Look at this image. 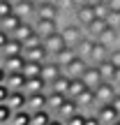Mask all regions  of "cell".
Listing matches in <instances>:
<instances>
[{
  "label": "cell",
  "mask_w": 120,
  "mask_h": 125,
  "mask_svg": "<svg viewBox=\"0 0 120 125\" xmlns=\"http://www.w3.org/2000/svg\"><path fill=\"white\" fill-rule=\"evenodd\" d=\"M42 42H44V49L49 51V56H51V58H53L58 51H62V49L67 46V42L62 40V35H60V30H58V32H53V35H49L46 40H42Z\"/></svg>",
  "instance_id": "ba28073f"
},
{
  "label": "cell",
  "mask_w": 120,
  "mask_h": 125,
  "mask_svg": "<svg viewBox=\"0 0 120 125\" xmlns=\"http://www.w3.org/2000/svg\"><path fill=\"white\" fill-rule=\"evenodd\" d=\"M0 62H2V53H0Z\"/></svg>",
  "instance_id": "11a10c76"
},
{
  "label": "cell",
  "mask_w": 120,
  "mask_h": 125,
  "mask_svg": "<svg viewBox=\"0 0 120 125\" xmlns=\"http://www.w3.org/2000/svg\"><path fill=\"white\" fill-rule=\"evenodd\" d=\"M106 5L111 12H120V0H106Z\"/></svg>",
  "instance_id": "ee69618b"
},
{
  "label": "cell",
  "mask_w": 120,
  "mask_h": 125,
  "mask_svg": "<svg viewBox=\"0 0 120 125\" xmlns=\"http://www.w3.org/2000/svg\"><path fill=\"white\" fill-rule=\"evenodd\" d=\"M21 19L16 16V14H9V16H5V19H0V28H2L5 32H9V37H12V32L16 30L18 26H21Z\"/></svg>",
  "instance_id": "f1b7e54d"
},
{
  "label": "cell",
  "mask_w": 120,
  "mask_h": 125,
  "mask_svg": "<svg viewBox=\"0 0 120 125\" xmlns=\"http://www.w3.org/2000/svg\"><path fill=\"white\" fill-rule=\"evenodd\" d=\"M109 46H104L102 42H95V46H92V51H90V58H88V62L90 65H99V62H104L109 58Z\"/></svg>",
  "instance_id": "9a60e30c"
},
{
  "label": "cell",
  "mask_w": 120,
  "mask_h": 125,
  "mask_svg": "<svg viewBox=\"0 0 120 125\" xmlns=\"http://www.w3.org/2000/svg\"><path fill=\"white\" fill-rule=\"evenodd\" d=\"M109 60H111L116 67H120V46H116V49L109 51Z\"/></svg>",
  "instance_id": "ab89813d"
},
{
  "label": "cell",
  "mask_w": 120,
  "mask_h": 125,
  "mask_svg": "<svg viewBox=\"0 0 120 125\" xmlns=\"http://www.w3.org/2000/svg\"><path fill=\"white\" fill-rule=\"evenodd\" d=\"M32 123V114L28 111V109H18V111L12 114V121L9 125H30Z\"/></svg>",
  "instance_id": "f546056e"
},
{
  "label": "cell",
  "mask_w": 120,
  "mask_h": 125,
  "mask_svg": "<svg viewBox=\"0 0 120 125\" xmlns=\"http://www.w3.org/2000/svg\"><path fill=\"white\" fill-rule=\"evenodd\" d=\"M106 21L109 28H116V30H120V12H109V16L104 19Z\"/></svg>",
  "instance_id": "8d00e7d4"
},
{
  "label": "cell",
  "mask_w": 120,
  "mask_h": 125,
  "mask_svg": "<svg viewBox=\"0 0 120 125\" xmlns=\"http://www.w3.org/2000/svg\"><path fill=\"white\" fill-rule=\"evenodd\" d=\"M14 14L21 21H35L37 16V5L32 0H14Z\"/></svg>",
  "instance_id": "3957f363"
},
{
  "label": "cell",
  "mask_w": 120,
  "mask_h": 125,
  "mask_svg": "<svg viewBox=\"0 0 120 125\" xmlns=\"http://www.w3.org/2000/svg\"><path fill=\"white\" fill-rule=\"evenodd\" d=\"M42 65H44V62H32V60H26V67H23V74H26V79H32V76H42Z\"/></svg>",
  "instance_id": "836d02e7"
},
{
  "label": "cell",
  "mask_w": 120,
  "mask_h": 125,
  "mask_svg": "<svg viewBox=\"0 0 120 125\" xmlns=\"http://www.w3.org/2000/svg\"><path fill=\"white\" fill-rule=\"evenodd\" d=\"M5 76H7V70L0 65V83H5Z\"/></svg>",
  "instance_id": "681fc988"
},
{
  "label": "cell",
  "mask_w": 120,
  "mask_h": 125,
  "mask_svg": "<svg viewBox=\"0 0 120 125\" xmlns=\"http://www.w3.org/2000/svg\"><path fill=\"white\" fill-rule=\"evenodd\" d=\"M65 100H67V95L53 93V90H46V109H49L53 116L60 111V107H62V102H65Z\"/></svg>",
  "instance_id": "2e32d148"
},
{
  "label": "cell",
  "mask_w": 120,
  "mask_h": 125,
  "mask_svg": "<svg viewBox=\"0 0 120 125\" xmlns=\"http://www.w3.org/2000/svg\"><path fill=\"white\" fill-rule=\"evenodd\" d=\"M37 44H42V37L35 32L30 40H26V42H23V49H32V46H37Z\"/></svg>",
  "instance_id": "60d3db41"
},
{
  "label": "cell",
  "mask_w": 120,
  "mask_h": 125,
  "mask_svg": "<svg viewBox=\"0 0 120 125\" xmlns=\"http://www.w3.org/2000/svg\"><path fill=\"white\" fill-rule=\"evenodd\" d=\"M92 90H95V97H97V104H111L113 97H116V93H118V86L113 83V81H102V83H99L97 88H92Z\"/></svg>",
  "instance_id": "7a4b0ae2"
},
{
  "label": "cell",
  "mask_w": 120,
  "mask_h": 125,
  "mask_svg": "<svg viewBox=\"0 0 120 125\" xmlns=\"http://www.w3.org/2000/svg\"><path fill=\"white\" fill-rule=\"evenodd\" d=\"M106 28H109V26H106V21H104V19H95V21H90L83 30H85V35H88V37L99 40V37H102V32L106 30Z\"/></svg>",
  "instance_id": "ffe728a7"
},
{
  "label": "cell",
  "mask_w": 120,
  "mask_h": 125,
  "mask_svg": "<svg viewBox=\"0 0 120 125\" xmlns=\"http://www.w3.org/2000/svg\"><path fill=\"white\" fill-rule=\"evenodd\" d=\"M74 21L85 28L90 21H95V9L90 7V5H79V7L74 9Z\"/></svg>",
  "instance_id": "8fae6325"
},
{
  "label": "cell",
  "mask_w": 120,
  "mask_h": 125,
  "mask_svg": "<svg viewBox=\"0 0 120 125\" xmlns=\"http://www.w3.org/2000/svg\"><path fill=\"white\" fill-rule=\"evenodd\" d=\"M5 83L9 86V90H23L26 88V74L23 72H7Z\"/></svg>",
  "instance_id": "ac0fdd59"
},
{
  "label": "cell",
  "mask_w": 120,
  "mask_h": 125,
  "mask_svg": "<svg viewBox=\"0 0 120 125\" xmlns=\"http://www.w3.org/2000/svg\"><path fill=\"white\" fill-rule=\"evenodd\" d=\"M97 70H99V74H102V81H113V76H116V65H113L109 58L104 62H99Z\"/></svg>",
  "instance_id": "4dcf8cb0"
},
{
  "label": "cell",
  "mask_w": 120,
  "mask_h": 125,
  "mask_svg": "<svg viewBox=\"0 0 120 125\" xmlns=\"http://www.w3.org/2000/svg\"><path fill=\"white\" fill-rule=\"evenodd\" d=\"M76 102H79V111L83 114H95V109H97V97H95V90H83V93L76 97Z\"/></svg>",
  "instance_id": "8992f818"
},
{
  "label": "cell",
  "mask_w": 120,
  "mask_h": 125,
  "mask_svg": "<svg viewBox=\"0 0 120 125\" xmlns=\"http://www.w3.org/2000/svg\"><path fill=\"white\" fill-rule=\"evenodd\" d=\"M95 116L99 118V123H102V125H113V123L120 118V114L116 111V107H113V104H97Z\"/></svg>",
  "instance_id": "5b68a950"
},
{
  "label": "cell",
  "mask_w": 120,
  "mask_h": 125,
  "mask_svg": "<svg viewBox=\"0 0 120 125\" xmlns=\"http://www.w3.org/2000/svg\"><path fill=\"white\" fill-rule=\"evenodd\" d=\"M26 93H46L49 90V83H46L42 76H32V79H26Z\"/></svg>",
  "instance_id": "603a6c76"
},
{
  "label": "cell",
  "mask_w": 120,
  "mask_h": 125,
  "mask_svg": "<svg viewBox=\"0 0 120 125\" xmlns=\"http://www.w3.org/2000/svg\"><path fill=\"white\" fill-rule=\"evenodd\" d=\"M95 42H97V40H92V37L85 35L83 40L74 46V49H76V56H79V58H83V60H88V58H90V51H92V46H95Z\"/></svg>",
  "instance_id": "cb8c5ba5"
},
{
  "label": "cell",
  "mask_w": 120,
  "mask_h": 125,
  "mask_svg": "<svg viewBox=\"0 0 120 125\" xmlns=\"http://www.w3.org/2000/svg\"><path fill=\"white\" fill-rule=\"evenodd\" d=\"M7 42H9V32H5L2 28H0V49H2V46L7 44Z\"/></svg>",
  "instance_id": "f6af8a7d"
},
{
  "label": "cell",
  "mask_w": 120,
  "mask_h": 125,
  "mask_svg": "<svg viewBox=\"0 0 120 125\" xmlns=\"http://www.w3.org/2000/svg\"><path fill=\"white\" fill-rule=\"evenodd\" d=\"M97 42H102V44L109 46V49H116V46H120V32L116 30V28H106Z\"/></svg>",
  "instance_id": "44dd1931"
},
{
  "label": "cell",
  "mask_w": 120,
  "mask_h": 125,
  "mask_svg": "<svg viewBox=\"0 0 120 125\" xmlns=\"http://www.w3.org/2000/svg\"><path fill=\"white\" fill-rule=\"evenodd\" d=\"M32 35H35V26H32V21H23L21 26H18L16 30L12 32V37H14V40H18V42H26V40H30Z\"/></svg>",
  "instance_id": "7402d4cb"
},
{
  "label": "cell",
  "mask_w": 120,
  "mask_h": 125,
  "mask_svg": "<svg viewBox=\"0 0 120 125\" xmlns=\"http://www.w3.org/2000/svg\"><path fill=\"white\" fill-rule=\"evenodd\" d=\"M111 104H113V107H116V111L120 114V90L116 93V97H113V102H111Z\"/></svg>",
  "instance_id": "bcb514c9"
},
{
  "label": "cell",
  "mask_w": 120,
  "mask_h": 125,
  "mask_svg": "<svg viewBox=\"0 0 120 125\" xmlns=\"http://www.w3.org/2000/svg\"><path fill=\"white\" fill-rule=\"evenodd\" d=\"M92 9H95V19H106V16H109V12H111L106 2H97Z\"/></svg>",
  "instance_id": "74e56055"
},
{
  "label": "cell",
  "mask_w": 120,
  "mask_h": 125,
  "mask_svg": "<svg viewBox=\"0 0 120 125\" xmlns=\"http://www.w3.org/2000/svg\"><path fill=\"white\" fill-rule=\"evenodd\" d=\"M0 65H2L7 72H23V67H26V58H23V53L21 56H7V58H2Z\"/></svg>",
  "instance_id": "e0dca14e"
},
{
  "label": "cell",
  "mask_w": 120,
  "mask_h": 125,
  "mask_svg": "<svg viewBox=\"0 0 120 125\" xmlns=\"http://www.w3.org/2000/svg\"><path fill=\"white\" fill-rule=\"evenodd\" d=\"M85 125H102V123H99V118L95 116V114H88V116H85Z\"/></svg>",
  "instance_id": "7bdbcfd3"
},
{
  "label": "cell",
  "mask_w": 120,
  "mask_h": 125,
  "mask_svg": "<svg viewBox=\"0 0 120 125\" xmlns=\"http://www.w3.org/2000/svg\"><path fill=\"white\" fill-rule=\"evenodd\" d=\"M72 2H74L76 7H79V5H85V0H72Z\"/></svg>",
  "instance_id": "816d5d0a"
},
{
  "label": "cell",
  "mask_w": 120,
  "mask_h": 125,
  "mask_svg": "<svg viewBox=\"0 0 120 125\" xmlns=\"http://www.w3.org/2000/svg\"><path fill=\"white\" fill-rule=\"evenodd\" d=\"M32 114V123L30 125H49V121L53 118V114L49 109H42V111H30Z\"/></svg>",
  "instance_id": "d6a6232c"
},
{
  "label": "cell",
  "mask_w": 120,
  "mask_h": 125,
  "mask_svg": "<svg viewBox=\"0 0 120 125\" xmlns=\"http://www.w3.org/2000/svg\"><path fill=\"white\" fill-rule=\"evenodd\" d=\"M23 58L32 60V62H46V60H51V56H49V51L44 49V42H42V44L32 46V49H23Z\"/></svg>",
  "instance_id": "9c48e42d"
},
{
  "label": "cell",
  "mask_w": 120,
  "mask_h": 125,
  "mask_svg": "<svg viewBox=\"0 0 120 125\" xmlns=\"http://www.w3.org/2000/svg\"><path fill=\"white\" fill-rule=\"evenodd\" d=\"M14 14V0H0V19Z\"/></svg>",
  "instance_id": "d590c367"
},
{
  "label": "cell",
  "mask_w": 120,
  "mask_h": 125,
  "mask_svg": "<svg viewBox=\"0 0 120 125\" xmlns=\"http://www.w3.org/2000/svg\"><path fill=\"white\" fill-rule=\"evenodd\" d=\"M32 26H35V32L42 37V40H46L49 35H53V32L60 30V21L58 19H35Z\"/></svg>",
  "instance_id": "277c9868"
},
{
  "label": "cell",
  "mask_w": 120,
  "mask_h": 125,
  "mask_svg": "<svg viewBox=\"0 0 120 125\" xmlns=\"http://www.w3.org/2000/svg\"><path fill=\"white\" fill-rule=\"evenodd\" d=\"M74 114H79V102H76V100H72V97H67L65 102H62L60 111L55 114V116L62 118V121H67V118H69V116H74Z\"/></svg>",
  "instance_id": "d4e9b609"
},
{
  "label": "cell",
  "mask_w": 120,
  "mask_h": 125,
  "mask_svg": "<svg viewBox=\"0 0 120 125\" xmlns=\"http://www.w3.org/2000/svg\"><path fill=\"white\" fill-rule=\"evenodd\" d=\"M85 116H88V114L79 111V114H74V116H69V118H67L65 125H85Z\"/></svg>",
  "instance_id": "f35d334b"
},
{
  "label": "cell",
  "mask_w": 120,
  "mask_h": 125,
  "mask_svg": "<svg viewBox=\"0 0 120 125\" xmlns=\"http://www.w3.org/2000/svg\"><path fill=\"white\" fill-rule=\"evenodd\" d=\"M83 90H88V86H85L83 81H81V79H72V81H69V90H67V97L76 100Z\"/></svg>",
  "instance_id": "1f68e13d"
},
{
  "label": "cell",
  "mask_w": 120,
  "mask_h": 125,
  "mask_svg": "<svg viewBox=\"0 0 120 125\" xmlns=\"http://www.w3.org/2000/svg\"><path fill=\"white\" fill-rule=\"evenodd\" d=\"M118 32H120V30H118Z\"/></svg>",
  "instance_id": "6f0895ef"
},
{
  "label": "cell",
  "mask_w": 120,
  "mask_h": 125,
  "mask_svg": "<svg viewBox=\"0 0 120 125\" xmlns=\"http://www.w3.org/2000/svg\"><path fill=\"white\" fill-rule=\"evenodd\" d=\"M88 65H90L88 60H83V58H79V56H76L72 62H67V65L62 67V72H65L69 79H81V74L85 72V67H88Z\"/></svg>",
  "instance_id": "52a82bcc"
},
{
  "label": "cell",
  "mask_w": 120,
  "mask_h": 125,
  "mask_svg": "<svg viewBox=\"0 0 120 125\" xmlns=\"http://www.w3.org/2000/svg\"><path fill=\"white\" fill-rule=\"evenodd\" d=\"M49 125H65V121H62V118H58V116H53L49 121Z\"/></svg>",
  "instance_id": "c3c4849f"
},
{
  "label": "cell",
  "mask_w": 120,
  "mask_h": 125,
  "mask_svg": "<svg viewBox=\"0 0 120 125\" xmlns=\"http://www.w3.org/2000/svg\"><path fill=\"white\" fill-rule=\"evenodd\" d=\"M12 114H14V109L9 107L7 102H0V125H9Z\"/></svg>",
  "instance_id": "e575fe53"
},
{
  "label": "cell",
  "mask_w": 120,
  "mask_h": 125,
  "mask_svg": "<svg viewBox=\"0 0 120 125\" xmlns=\"http://www.w3.org/2000/svg\"><path fill=\"white\" fill-rule=\"evenodd\" d=\"M113 125H120V118H118V121H116V123H113Z\"/></svg>",
  "instance_id": "db71d44e"
},
{
  "label": "cell",
  "mask_w": 120,
  "mask_h": 125,
  "mask_svg": "<svg viewBox=\"0 0 120 125\" xmlns=\"http://www.w3.org/2000/svg\"><path fill=\"white\" fill-rule=\"evenodd\" d=\"M60 35H62V40L67 42V46H76L85 37V30H83V26H79L76 21H67V23L60 26Z\"/></svg>",
  "instance_id": "6da1fadb"
},
{
  "label": "cell",
  "mask_w": 120,
  "mask_h": 125,
  "mask_svg": "<svg viewBox=\"0 0 120 125\" xmlns=\"http://www.w3.org/2000/svg\"><path fill=\"white\" fill-rule=\"evenodd\" d=\"M69 81H72V79L65 74V72H62V74H60L55 81H51V83H49V90L60 93V95H67V90H69Z\"/></svg>",
  "instance_id": "4316f807"
},
{
  "label": "cell",
  "mask_w": 120,
  "mask_h": 125,
  "mask_svg": "<svg viewBox=\"0 0 120 125\" xmlns=\"http://www.w3.org/2000/svg\"><path fill=\"white\" fill-rule=\"evenodd\" d=\"M97 2H102V0H85V5H90V7H95Z\"/></svg>",
  "instance_id": "f907efd6"
},
{
  "label": "cell",
  "mask_w": 120,
  "mask_h": 125,
  "mask_svg": "<svg viewBox=\"0 0 120 125\" xmlns=\"http://www.w3.org/2000/svg\"><path fill=\"white\" fill-rule=\"evenodd\" d=\"M74 58H76V49H74V46H65L62 51H58V53L53 56V60L58 62L60 67H65L67 62H72Z\"/></svg>",
  "instance_id": "83f0119b"
},
{
  "label": "cell",
  "mask_w": 120,
  "mask_h": 125,
  "mask_svg": "<svg viewBox=\"0 0 120 125\" xmlns=\"http://www.w3.org/2000/svg\"><path fill=\"white\" fill-rule=\"evenodd\" d=\"M81 81H83V83L88 86L90 90H92V88H97V86L102 83V74H99L97 65H88V67H85V72L81 74Z\"/></svg>",
  "instance_id": "30bf717a"
},
{
  "label": "cell",
  "mask_w": 120,
  "mask_h": 125,
  "mask_svg": "<svg viewBox=\"0 0 120 125\" xmlns=\"http://www.w3.org/2000/svg\"><path fill=\"white\" fill-rule=\"evenodd\" d=\"M58 16H60V12H58L53 0H46V2L37 5V16L35 19H58Z\"/></svg>",
  "instance_id": "5bb4252c"
},
{
  "label": "cell",
  "mask_w": 120,
  "mask_h": 125,
  "mask_svg": "<svg viewBox=\"0 0 120 125\" xmlns=\"http://www.w3.org/2000/svg\"><path fill=\"white\" fill-rule=\"evenodd\" d=\"M26 109L28 111H42L46 109V93H26Z\"/></svg>",
  "instance_id": "4fadbf2b"
},
{
  "label": "cell",
  "mask_w": 120,
  "mask_h": 125,
  "mask_svg": "<svg viewBox=\"0 0 120 125\" xmlns=\"http://www.w3.org/2000/svg\"><path fill=\"white\" fill-rule=\"evenodd\" d=\"M60 74H62V67H60V65H58V62H55L53 58H51V60H46L44 65H42V79H44L46 83L55 81Z\"/></svg>",
  "instance_id": "7c38bea8"
},
{
  "label": "cell",
  "mask_w": 120,
  "mask_h": 125,
  "mask_svg": "<svg viewBox=\"0 0 120 125\" xmlns=\"http://www.w3.org/2000/svg\"><path fill=\"white\" fill-rule=\"evenodd\" d=\"M32 2H35V5H42V2H46V0H32Z\"/></svg>",
  "instance_id": "f5cc1de1"
},
{
  "label": "cell",
  "mask_w": 120,
  "mask_h": 125,
  "mask_svg": "<svg viewBox=\"0 0 120 125\" xmlns=\"http://www.w3.org/2000/svg\"><path fill=\"white\" fill-rule=\"evenodd\" d=\"M102 2H106V0H102Z\"/></svg>",
  "instance_id": "9f6ffc18"
},
{
  "label": "cell",
  "mask_w": 120,
  "mask_h": 125,
  "mask_svg": "<svg viewBox=\"0 0 120 125\" xmlns=\"http://www.w3.org/2000/svg\"><path fill=\"white\" fill-rule=\"evenodd\" d=\"M0 53H2V58H7V56H21V53H23V42L9 37V42L0 49Z\"/></svg>",
  "instance_id": "484cf974"
},
{
  "label": "cell",
  "mask_w": 120,
  "mask_h": 125,
  "mask_svg": "<svg viewBox=\"0 0 120 125\" xmlns=\"http://www.w3.org/2000/svg\"><path fill=\"white\" fill-rule=\"evenodd\" d=\"M26 100H28L26 90H9V95H7V104L14 109V111L26 109Z\"/></svg>",
  "instance_id": "d6986e66"
},
{
  "label": "cell",
  "mask_w": 120,
  "mask_h": 125,
  "mask_svg": "<svg viewBox=\"0 0 120 125\" xmlns=\"http://www.w3.org/2000/svg\"><path fill=\"white\" fill-rule=\"evenodd\" d=\"M7 95H9V86L0 83V102H7Z\"/></svg>",
  "instance_id": "b9f144b4"
},
{
  "label": "cell",
  "mask_w": 120,
  "mask_h": 125,
  "mask_svg": "<svg viewBox=\"0 0 120 125\" xmlns=\"http://www.w3.org/2000/svg\"><path fill=\"white\" fill-rule=\"evenodd\" d=\"M113 83L118 86V90H120V67H116V76H113Z\"/></svg>",
  "instance_id": "7dc6e473"
}]
</instances>
